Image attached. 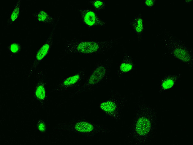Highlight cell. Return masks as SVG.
Masks as SVG:
<instances>
[{
    "label": "cell",
    "instance_id": "cell-1",
    "mask_svg": "<svg viewBox=\"0 0 193 145\" xmlns=\"http://www.w3.org/2000/svg\"><path fill=\"white\" fill-rule=\"evenodd\" d=\"M156 119L154 109L147 105H140L137 110L129 134L136 145L146 143L152 132Z\"/></svg>",
    "mask_w": 193,
    "mask_h": 145
},
{
    "label": "cell",
    "instance_id": "cell-2",
    "mask_svg": "<svg viewBox=\"0 0 193 145\" xmlns=\"http://www.w3.org/2000/svg\"><path fill=\"white\" fill-rule=\"evenodd\" d=\"M120 39L114 38L105 40L79 39L73 38L67 42L64 50V55L78 54L89 55L105 53L116 46Z\"/></svg>",
    "mask_w": 193,
    "mask_h": 145
},
{
    "label": "cell",
    "instance_id": "cell-3",
    "mask_svg": "<svg viewBox=\"0 0 193 145\" xmlns=\"http://www.w3.org/2000/svg\"><path fill=\"white\" fill-rule=\"evenodd\" d=\"M57 129L79 134L86 137H92L110 132L109 130L102 125L84 119H77L58 124Z\"/></svg>",
    "mask_w": 193,
    "mask_h": 145
},
{
    "label": "cell",
    "instance_id": "cell-4",
    "mask_svg": "<svg viewBox=\"0 0 193 145\" xmlns=\"http://www.w3.org/2000/svg\"><path fill=\"white\" fill-rule=\"evenodd\" d=\"M112 61V57L97 63L85 82L81 85L70 96H75L95 89L106 78L110 72Z\"/></svg>",
    "mask_w": 193,
    "mask_h": 145
},
{
    "label": "cell",
    "instance_id": "cell-5",
    "mask_svg": "<svg viewBox=\"0 0 193 145\" xmlns=\"http://www.w3.org/2000/svg\"><path fill=\"white\" fill-rule=\"evenodd\" d=\"M126 102V97L120 94H115L100 102L99 107L106 115L114 120L118 121L121 118Z\"/></svg>",
    "mask_w": 193,
    "mask_h": 145
},
{
    "label": "cell",
    "instance_id": "cell-6",
    "mask_svg": "<svg viewBox=\"0 0 193 145\" xmlns=\"http://www.w3.org/2000/svg\"><path fill=\"white\" fill-rule=\"evenodd\" d=\"M60 16L61 15H60L58 17L49 35L45 42L37 50L27 75L28 78L31 77L39 64L49 53L53 45L56 29Z\"/></svg>",
    "mask_w": 193,
    "mask_h": 145
},
{
    "label": "cell",
    "instance_id": "cell-7",
    "mask_svg": "<svg viewBox=\"0 0 193 145\" xmlns=\"http://www.w3.org/2000/svg\"><path fill=\"white\" fill-rule=\"evenodd\" d=\"M86 72L85 69H82L64 78L55 88L56 92H64L69 89L78 88L85 79Z\"/></svg>",
    "mask_w": 193,
    "mask_h": 145
},
{
    "label": "cell",
    "instance_id": "cell-8",
    "mask_svg": "<svg viewBox=\"0 0 193 145\" xmlns=\"http://www.w3.org/2000/svg\"><path fill=\"white\" fill-rule=\"evenodd\" d=\"M165 44L171 54L175 58L186 63L190 64L192 62L191 55L183 44L179 41L172 40H168Z\"/></svg>",
    "mask_w": 193,
    "mask_h": 145
},
{
    "label": "cell",
    "instance_id": "cell-9",
    "mask_svg": "<svg viewBox=\"0 0 193 145\" xmlns=\"http://www.w3.org/2000/svg\"><path fill=\"white\" fill-rule=\"evenodd\" d=\"M78 10L82 22L87 27H103L105 25L106 22L93 10L88 8H81Z\"/></svg>",
    "mask_w": 193,
    "mask_h": 145
},
{
    "label": "cell",
    "instance_id": "cell-10",
    "mask_svg": "<svg viewBox=\"0 0 193 145\" xmlns=\"http://www.w3.org/2000/svg\"><path fill=\"white\" fill-rule=\"evenodd\" d=\"M43 75L42 71L37 72V80L34 92L35 98L42 107L45 105L47 98V84L43 78Z\"/></svg>",
    "mask_w": 193,
    "mask_h": 145
},
{
    "label": "cell",
    "instance_id": "cell-11",
    "mask_svg": "<svg viewBox=\"0 0 193 145\" xmlns=\"http://www.w3.org/2000/svg\"><path fill=\"white\" fill-rule=\"evenodd\" d=\"M134 67V63L132 57L127 54H124L118 67L116 75L119 78H121L124 75L132 71Z\"/></svg>",
    "mask_w": 193,
    "mask_h": 145
},
{
    "label": "cell",
    "instance_id": "cell-12",
    "mask_svg": "<svg viewBox=\"0 0 193 145\" xmlns=\"http://www.w3.org/2000/svg\"><path fill=\"white\" fill-rule=\"evenodd\" d=\"M181 76V74L180 73L170 74L165 76L161 81L159 91L162 92L172 89Z\"/></svg>",
    "mask_w": 193,
    "mask_h": 145
},
{
    "label": "cell",
    "instance_id": "cell-13",
    "mask_svg": "<svg viewBox=\"0 0 193 145\" xmlns=\"http://www.w3.org/2000/svg\"><path fill=\"white\" fill-rule=\"evenodd\" d=\"M33 16L37 21L42 23L52 25L56 21L53 16L42 9L39 10L34 14Z\"/></svg>",
    "mask_w": 193,
    "mask_h": 145
},
{
    "label": "cell",
    "instance_id": "cell-14",
    "mask_svg": "<svg viewBox=\"0 0 193 145\" xmlns=\"http://www.w3.org/2000/svg\"><path fill=\"white\" fill-rule=\"evenodd\" d=\"M21 0H18L15 2L7 20L6 28L14 23L19 19L21 13Z\"/></svg>",
    "mask_w": 193,
    "mask_h": 145
},
{
    "label": "cell",
    "instance_id": "cell-15",
    "mask_svg": "<svg viewBox=\"0 0 193 145\" xmlns=\"http://www.w3.org/2000/svg\"><path fill=\"white\" fill-rule=\"evenodd\" d=\"M132 26L135 32L138 35L142 34L143 30V20L140 15L135 17L132 22Z\"/></svg>",
    "mask_w": 193,
    "mask_h": 145
},
{
    "label": "cell",
    "instance_id": "cell-16",
    "mask_svg": "<svg viewBox=\"0 0 193 145\" xmlns=\"http://www.w3.org/2000/svg\"><path fill=\"white\" fill-rule=\"evenodd\" d=\"M21 49L20 44L17 42H12L9 45L8 50L12 56L19 53Z\"/></svg>",
    "mask_w": 193,
    "mask_h": 145
},
{
    "label": "cell",
    "instance_id": "cell-17",
    "mask_svg": "<svg viewBox=\"0 0 193 145\" xmlns=\"http://www.w3.org/2000/svg\"><path fill=\"white\" fill-rule=\"evenodd\" d=\"M88 3L96 11L103 10L106 6L105 2L102 0H90L88 1Z\"/></svg>",
    "mask_w": 193,
    "mask_h": 145
},
{
    "label": "cell",
    "instance_id": "cell-18",
    "mask_svg": "<svg viewBox=\"0 0 193 145\" xmlns=\"http://www.w3.org/2000/svg\"><path fill=\"white\" fill-rule=\"evenodd\" d=\"M37 128L39 132L41 133L45 132L47 129V127L44 121L42 119H39L37 123Z\"/></svg>",
    "mask_w": 193,
    "mask_h": 145
},
{
    "label": "cell",
    "instance_id": "cell-19",
    "mask_svg": "<svg viewBox=\"0 0 193 145\" xmlns=\"http://www.w3.org/2000/svg\"><path fill=\"white\" fill-rule=\"evenodd\" d=\"M145 4L146 6L150 7L153 4V2L152 1L147 0L145 1Z\"/></svg>",
    "mask_w": 193,
    "mask_h": 145
}]
</instances>
